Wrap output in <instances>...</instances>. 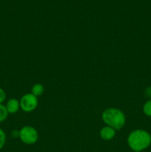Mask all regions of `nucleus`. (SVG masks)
Segmentation results:
<instances>
[{
    "label": "nucleus",
    "mask_w": 151,
    "mask_h": 152,
    "mask_svg": "<svg viewBox=\"0 0 151 152\" xmlns=\"http://www.w3.org/2000/svg\"><path fill=\"white\" fill-rule=\"evenodd\" d=\"M127 144L133 151L141 152L150 145V134L143 129L133 131L127 137Z\"/></svg>",
    "instance_id": "obj_1"
},
{
    "label": "nucleus",
    "mask_w": 151,
    "mask_h": 152,
    "mask_svg": "<svg viewBox=\"0 0 151 152\" xmlns=\"http://www.w3.org/2000/svg\"><path fill=\"white\" fill-rule=\"evenodd\" d=\"M102 118L107 126L116 130H119L124 126L126 122L125 115L120 109L115 108H107L103 111Z\"/></svg>",
    "instance_id": "obj_2"
},
{
    "label": "nucleus",
    "mask_w": 151,
    "mask_h": 152,
    "mask_svg": "<svg viewBox=\"0 0 151 152\" xmlns=\"http://www.w3.org/2000/svg\"><path fill=\"white\" fill-rule=\"evenodd\" d=\"M19 138L25 144L32 145L38 140V132L32 126H24L19 131Z\"/></svg>",
    "instance_id": "obj_3"
},
{
    "label": "nucleus",
    "mask_w": 151,
    "mask_h": 152,
    "mask_svg": "<svg viewBox=\"0 0 151 152\" xmlns=\"http://www.w3.org/2000/svg\"><path fill=\"white\" fill-rule=\"evenodd\" d=\"M20 108L27 113L34 111L38 106V98L31 93L25 94L22 96L20 101Z\"/></svg>",
    "instance_id": "obj_4"
},
{
    "label": "nucleus",
    "mask_w": 151,
    "mask_h": 152,
    "mask_svg": "<svg viewBox=\"0 0 151 152\" xmlns=\"http://www.w3.org/2000/svg\"><path fill=\"white\" fill-rule=\"evenodd\" d=\"M116 131L110 126H106L102 128L100 131V137L104 140H110L115 136Z\"/></svg>",
    "instance_id": "obj_5"
},
{
    "label": "nucleus",
    "mask_w": 151,
    "mask_h": 152,
    "mask_svg": "<svg viewBox=\"0 0 151 152\" xmlns=\"http://www.w3.org/2000/svg\"><path fill=\"white\" fill-rule=\"evenodd\" d=\"M5 107L7 108L8 114H13L19 111V109L20 108V103H19V101L13 98V99H10L7 101Z\"/></svg>",
    "instance_id": "obj_6"
},
{
    "label": "nucleus",
    "mask_w": 151,
    "mask_h": 152,
    "mask_svg": "<svg viewBox=\"0 0 151 152\" xmlns=\"http://www.w3.org/2000/svg\"><path fill=\"white\" fill-rule=\"evenodd\" d=\"M44 86L41 84H39V83H37V84L34 85L32 87V89H31V94H33L34 96H36V97L41 96L43 94V93H44Z\"/></svg>",
    "instance_id": "obj_7"
},
{
    "label": "nucleus",
    "mask_w": 151,
    "mask_h": 152,
    "mask_svg": "<svg viewBox=\"0 0 151 152\" xmlns=\"http://www.w3.org/2000/svg\"><path fill=\"white\" fill-rule=\"evenodd\" d=\"M8 114L5 105L0 104V123L4 122L7 119Z\"/></svg>",
    "instance_id": "obj_8"
},
{
    "label": "nucleus",
    "mask_w": 151,
    "mask_h": 152,
    "mask_svg": "<svg viewBox=\"0 0 151 152\" xmlns=\"http://www.w3.org/2000/svg\"><path fill=\"white\" fill-rule=\"evenodd\" d=\"M143 112L147 117H151V99L144 104Z\"/></svg>",
    "instance_id": "obj_9"
},
{
    "label": "nucleus",
    "mask_w": 151,
    "mask_h": 152,
    "mask_svg": "<svg viewBox=\"0 0 151 152\" xmlns=\"http://www.w3.org/2000/svg\"><path fill=\"white\" fill-rule=\"evenodd\" d=\"M6 142V134L3 129L0 128V150L4 146Z\"/></svg>",
    "instance_id": "obj_10"
},
{
    "label": "nucleus",
    "mask_w": 151,
    "mask_h": 152,
    "mask_svg": "<svg viewBox=\"0 0 151 152\" xmlns=\"http://www.w3.org/2000/svg\"><path fill=\"white\" fill-rule=\"evenodd\" d=\"M6 99V94L5 91L3 90L1 88H0V104L2 103Z\"/></svg>",
    "instance_id": "obj_11"
},
{
    "label": "nucleus",
    "mask_w": 151,
    "mask_h": 152,
    "mask_svg": "<svg viewBox=\"0 0 151 152\" xmlns=\"http://www.w3.org/2000/svg\"><path fill=\"white\" fill-rule=\"evenodd\" d=\"M145 95L147 97L151 98V87L147 88L146 90H145Z\"/></svg>",
    "instance_id": "obj_12"
}]
</instances>
